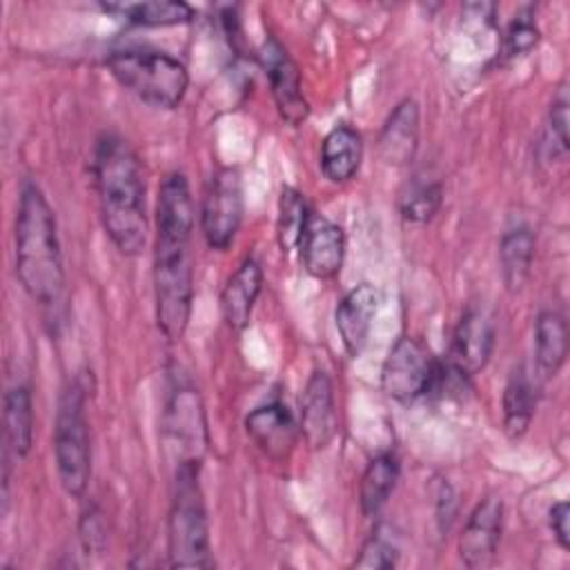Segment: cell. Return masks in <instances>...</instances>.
I'll return each instance as SVG.
<instances>
[{
  "instance_id": "cell-1",
  "label": "cell",
  "mask_w": 570,
  "mask_h": 570,
  "mask_svg": "<svg viewBox=\"0 0 570 570\" xmlns=\"http://www.w3.org/2000/svg\"><path fill=\"white\" fill-rule=\"evenodd\" d=\"M194 200L183 171H169L156 200L154 303L156 323L169 343H178L189 325L194 303Z\"/></svg>"
},
{
  "instance_id": "cell-2",
  "label": "cell",
  "mask_w": 570,
  "mask_h": 570,
  "mask_svg": "<svg viewBox=\"0 0 570 570\" xmlns=\"http://www.w3.org/2000/svg\"><path fill=\"white\" fill-rule=\"evenodd\" d=\"M102 229L122 256H138L147 240L145 176L134 147L118 134L98 136L91 156Z\"/></svg>"
},
{
  "instance_id": "cell-3",
  "label": "cell",
  "mask_w": 570,
  "mask_h": 570,
  "mask_svg": "<svg viewBox=\"0 0 570 570\" xmlns=\"http://www.w3.org/2000/svg\"><path fill=\"white\" fill-rule=\"evenodd\" d=\"M16 276L27 296L45 309H56L65 294V263L56 214L42 189L27 180L16 209Z\"/></svg>"
},
{
  "instance_id": "cell-4",
  "label": "cell",
  "mask_w": 570,
  "mask_h": 570,
  "mask_svg": "<svg viewBox=\"0 0 570 570\" xmlns=\"http://www.w3.org/2000/svg\"><path fill=\"white\" fill-rule=\"evenodd\" d=\"M167 554L171 568H212L209 521L200 488V465L174 468L167 517Z\"/></svg>"
},
{
  "instance_id": "cell-5",
  "label": "cell",
  "mask_w": 570,
  "mask_h": 570,
  "mask_svg": "<svg viewBox=\"0 0 570 570\" xmlns=\"http://www.w3.org/2000/svg\"><path fill=\"white\" fill-rule=\"evenodd\" d=\"M105 62L120 87L156 109H174L187 94V67L165 51L122 47L109 51Z\"/></svg>"
},
{
  "instance_id": "cell-6",
  "label": "cell",
  "mask_w": 570,
  "mask_h": 570,
  "mask_svg": "<svg viewBox=\"0 0 570 570\" xmlns=\"http://www.w3.org/2000/svg\"><path fill=\"white\" fill-rule=\"evenodd\" d=\"M53 454L62 490L71 499H82L91 476V445L85 390L78 381H71L60 394L53 428Z\"/></svg>"
},
{
  "instance_id": "cell-7",
  "label": "cell",
  "mask_w": 570,
  "mask_h": 570,
  "mask_svg": "<svg viewBox=\"0 0 570 570\" xmlns=\"http://www.w3.org/2000/svg\"><path fill=\"white\" fill-rule=\"evenodd\" d=\"M165 448L178 465H203L209 434L198 390L183 376H171L163 410Z\"/></svg>"
},
{
  "instance_id": "cell-8",
  "label": "cell",
  "mask_w": 570,
  "mask_h": 570,
  "mask_svg": "<svg viewBox=\"0 0 570 570\" xmlns=\"http://www.w3.org/2000/svg\"><path fill=\"white\" fill-rule=\"evenodd\" d=\"M441 361L430 345L416 336H401L387 352L381 367V390L396 403H414L434 394Z\"/></svg>"
},
{
  "instance_id": "cell-9",
  "label": "cell",
  "mask_w": 570,
  "mask_h": 570,
  "mask_svg": "<svg viewBox=\"0 0 570 570\" xmlns=\"http://www.w3.org/2000/svg\"><path fill=\"white\" fill-rule=\"evenodd\" d=\"M245 216L243 176L236 167H218L203 191L200 203V232L209 249L225 252Z\"/></svg>"
},
{
  "instance_id": "cell-10",
  "label": "cell",
  "mask_w": 570,
  "mask_h": 570,
  "mask_svg": "<svg viewBox=\"0 0 570 570\" xmlns=\"http://www.w3.org/2000/svg\"><path fill=\"white\" fill-rule=\"evenodd\" d=\"M258 60L269 80L272 98L283 122L292 127L303 125L309 116V102L303 94V80L294 58L287 53L278 38L267 36L258 51Z\"/></svg>"
},
{
  "instance_id": "cell-11",
  "label": "cell",
  "mask_w": 570,
  "mask_h": 570,
  "mask_svg": "<svg viewBox=\"0 0 570 570\" xmlns=\"http://www.w3.org/2000/svg\"><path fill=\"white\" fill-rule=\"evenodd\" d=\"M492 350H494L492 318L483 309L470 307L461 314L452 332V343H450L445 363L456 374L472 381L488 365Z\"/></svg>"
},
{
  "instance_id": "cell-12",
  "label": "cell",
  "mask_w": 570,
  "mask_h": 570,
  "mask_svg": "<svg viewBox=\"0 0 570 570\" xmlns=\"http://www.w3.org/2000/svg\"><path fill=\"white\" fill-rule=\"evenodd\" d=\"M338 416L334 405L332 379L325 370H314L303 387L298 403V430L312 450H323L336 436Z\"/></svg>"
},
{
  "instance_id": "cell-13",
  "label": "cell",
  "mask_w": 570,
  "mask_h": 570,
  "mask_svg": "<svg viewBox=\"0 0 570 570\" xmlns=\"http://www.w3.org/2000/svg\"><path fill=\"white\" fill-rule=\"evenodd\" d=\"M298 252L301 263L309 276L318 281L334 278L341 272L345 258L343 227L312 209L298 240Z\"/></svg>"
},
{
  "instance_id": "cell-14",
  "label": "cell",
  "mask_w": 570,
  "mask_h": 570,
  "mask_svg": "<svg viewBox=\"0 0 570 570\" xmlns=\"http://www.w3.org/2000/svg\"><path fill=\"white\" fill-rule=\"evenodd\" d=\"M245 432L254 445L276 463H285L292 456L301 436L298 421L289 407L278 401L254 407L245 416Z\"/></svg>"
},
{
  "instance_id": "cell-15",
  "label": "cell",
  "mask_w": 570,
  "mask_h": 570,
  "mask_svg": "<svg viewBox=\"0 0 570 570\" xmlns=\"http://www.w3.org/2000/svg\"><path fill=\"white\" fill-rule=\"evenodd\" d=\"M503 528V503L497 497H485L470 512L459 537V559L468 568H488L499 548Z\"/></svg>"
},
{
  "instance_id": "cell-16",
  "label": "cell",
  "mask_w": 570,
  "mask_h": 570,
  "mask_svg": "<svg viewBox=\"0 0 570 570\" xmlns=\"http://www.w3.org/2000/svg\"><path fill=\"white\" fill-rule=\"evenodd\" d=\"M381 307V292L372 283H361L352 287L336 305V330L345 352L356 358L367 345L372 323Z\"/></svg>"
},
{
  "instance_id": "cell-17",
  "label": "cell",
  "mask_w": 570,
  "mask_h": 570,
  "mask_svg": "<svg viewBox=\"0 0 570 570\" xmlns=\"http://www.w3.org/2000/svg\"><path fill=\"white\" fill-rule=\"evenodd\" d=\"M263 289V267L254 256H247L227 278L220 292V312L229 330L243 332L249 321L258 294Z\"/></svg>"
},
{
  "instance_id": "cell-18",
  "label": "cell",
  "mask_w": 570,
  "mask_h": 570,
  "mask_svg": "<svg viewBox=\"0 0 570 570\" xmlns=\"http://www.w3.org/2000/svg\"><path fill=\"white\" fill-rule=\"evenodd\" d=\"M419 105L414 98H403L390 111L379 134V151L385 163H412L419 147Z\"/></svg>"
},
{
  "instance_id": "cell-19",
  "label": "cell",
  "mask_w": 570,
  "mask_h": 570,
  "mask_svg": "<svg viewBox=\"0 0 570 570\" xmlns=\"http://www.w3.org/2000/svg\"><path fill=\"white\" fill-rule=\"evenodd\" d=\"M363 160V138L350 125H336L321 145V171L330 183L354 178Z\"/></svg>"
},
{
  "instance_id": "cell-20",
  "label": "cell",
  "mask_w": 570,
  "mask_h": 570,
  "mask_svg": "<svg viewBox=\"0 0 570 570\" xmlns=\"http://www.w3.org/2000/svg\"><path fill=\"white\" fill-rule=\"evenodd\" d=\"M568 356V323L561 312L543 309L534 321V365L541 379H552Z\"/></svg>"
},
{
  "instance_id": "cell-21",
  "label": "cell",
  "mask_w": 570,
  "mask_h": 570,
  "mask_svg": "<svg viewBox=\"0 0 570 570\" xmlns=\"http://www.w3.org/2000/svg\"><path fill=\"white\" fill-rule=\"evenodd\" d=\"M2 425L4 452H11L16 459H24L33 445V399L27 385L16 383L4 392Z\"/></svg>"
},
{
  "instance_id": "cell-22",
  "label": "cell",
  "mask_w": 570,
  "mask_h": 570,
  "mask_svg": "<svg viewBox=\"0 0 570 570\" xmlns=\"http://www.w3.org/2000/svg\"><path fill=\"white\" fill-rule=\"evenodd\" d=\"M100 9L138 27H176L196 18L191 4L183 0H145V2H102Z\"/></svg>"
},
{
  "instance_id": "cell-23",
  "label": "cell",
  "mask_w": 570,
  "mask_h": 570,
  "mask_svg": "<svg viewBox=\"0 0 570 570\" xmlns=\"http://www.w3.org/2000/svg\"><path fill=\"white\" fill-rule=\"evenodd\" d=\"M537 238L528 225H517L503 232L499 243V267L508 292H519L532 272Z\"/></svg>"
},
{
  "instance_id": "cell-24",
  "label": "cell",
  "mask_w": 570,
  "mask_h": 570,
  "mask_svg": "<svg viewBox=\"0 0 570 570\" xmlns=\"http://www.w3.org/2000/svg\"><path fill=\"white\" fill-rule=\"evenodd\" d=\"M537 385L528 374L525 365L512 367L503 387V430L510 439H521L534 416Z\"/></svg>"
},
{
  "instance_id": "cell-25",
  "label": "cell",
  "mask_w": 570,
  "mask_h": 570,
  "mask_svg": "<svg viewBox=\"0 0 570 570\" xmlns=\"http://www.w3.org/2000/svg\"><path fill=\"white\" fill-rule=\"evenodd\" d=\"M399 474L401 463L392 452H381L365 465L358 483V505L365 517H376L383 510L396 488Z\"/></svg>"
},
{
  "instance_id": "cell-26",
  "label": "cell",
  "mask_w": 570,
  "mask_h": 570,
  "mask_svg": "<svg viewBox=\"0 0 570 570\" xmlns=\"http://www.w3.org/2000/svg\"><path fill=\"white\" fill-rule=\"evenodd\" d=\"M443 205V183L434 178L416 176L405 185L399 198V212L407 223L432 220Z\"/></svg>"
},
{
  "instance_id": "cell-27",
  "label": "cell",
  "mask_w": 570,
  "mask_h": 570,
  "mask_svg": "<svg viewBox=\"0 0 570 570\" xmlns=\"http://www.w3.org/2000/svg\"><path fill=\"white\" fill-rule=\"evenodd\" d=\"M312 214L305 196L294 187H283L278 198V218H276V238L283 254L298 249V240L303 236L305 223Z\"/></svg>"
},
{
  "instance_id": "cell-28",
  "label": "cell",
  "mask_w": 570,
  "mask_h": 570,
  "mask_svg": "<svg viewBox=\"0 0 570 570\" xmlns=\"http://www.w3.org/2000/svg\"><path fill=\"white\" fill-rule=\"evenodd\" d=\"M401 546L399 537L392 532L390 525H376L370 537L363 541L358 557L354 559L352 568L358 570H392L399 566Z\"/></svg>"
},
{
  "instance_id": "cell-29",
  "label": "cell",
  "mask_w": 570,
  "mask_h": 570,
  "mask_svg": "<svg viewBox=\"0 0 570 570\" xmlns=\"http://www.w3.org/2000/svg\"><path fill=\"white\" fill-rule=\"evenodd\" d=\"M539 38H541V31L537 27L534 11L530 7H523L508 22L499 53L503 60H514V58L528 56L539 45Z\"/></svg>"
},
{
  "instance_id": "cell-30",
  "label": "cell",
  "mask_w": 570,
  "mask_h": 570,
  "mask_svg": "<svg viewBox=\"0 0 570 570\" xmlns=\"http://www.w3.org/2000/svg\"><path fill=\"white\" fill-rule=\"evenodd\" d=\"M543 147L552 160L568 156V96L563 89L550 102Z\"/></svg>"
},
{
  "instance_id": "cell-31",
  "label": "cell",
  "mask_w": 570,
  "mask_h": 570,
  "mask_svg": "<svg viewBox=\"0 0 570 570\" xmlns=\"http://www.w3.org/2000/svg\"><path fill=\"white\" fill-rule=\"evenodd\" d=\"M78 532H80V543H82V550L87 554H98L105 550V543H107V528H105V519H102V512L96 503L87 505L85 512L80 514V521H78Z\"/></svg>"
},
{
  "instance_id": "cell-32",
  "label": "cell",
  "mask_w": 570,
  "mask_h": 570,
  "mask_svg": "<svg viewBox=\"0 0 570 570\" xmlns=\"http://www.w3.org/2000/svg\"><path fill=\"white\" fill-rule=\"evenodd\" d=\"M454 519H456V494H454V490L448 481H441L439 492H436V523H439V530L443 534L450 532Z\"/></svg>"
},
{
  "instance_id": "cell-33",
  "label": "cell",
  "mask_w": 570,
  "mask_h": 570,
  "mask_svg": "<svg viewBox=\"0 0 570 570\" xmlns=\"http://www.w3.org/2000/svg\"><path fill=\"white\" fill-rule=\"evenodd\" d=\"M548 525L561 550H570V505L557 501L548 512Z\"/></svg>"
}]
</instances>
